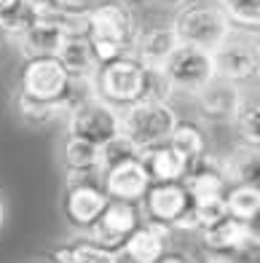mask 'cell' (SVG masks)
Segmentation results:
<instances>
[{
  "instance_id": "6da1fadb",
  "label": "cell",
  "mask_w": 260,
  "mask_h": 263,
  "mask_svg": "<svg viewBox=\"0 0 260 263\" xmlns=\"http://www.w3.org/2000/svg\"><path fill=\"white\" fill-rule=\"evenodd\" d=\"M137 32L139 25L134 16V8L124 3V0H99V3L89 8L86 38L91 41L94 57H97L99 65L124 54H132Z\"/></svg>"
},
{
  "instance_id": "7a4b0ae2",
  "label": "cell",
  "mask_w": 260,
  "mask_h": 263,
  "mask_svg": "<svg viewBox=\"0 0 260 263\" xmlns=\"http://www.w3.org/2000/svg\"><path fill=\"white\" fill-rule=\"evenodd\" d=\"M169 27L174 30L177 43L196 46V49H204L209 54L217 49V43L231 30L228 19L223 16V11L212 0H185V3H180Z\"/></svg>"
},
{
  "instance_id": "3957f363",
  "label": "cell",
  "mask_w": 260,
  "mask_h": 263,
  "mask_svg": "<svg viewBox=\"0 0 260 263\" xmlns=\"http://www.w3.org/2000/svg\"><path fill=\"white\" fill-rule=\"evenodd\" d=\"M91 83L99 100L124 110L145 97V65L134 54H124L99 65L91 76Z\"/></svg>"
},
{
  "instance_id": "277c9868",
  "label": "cell",
  "mask_w": 260,
  "mask_h": 263,
  "mask_svg": "<svg viewBox=\"0 0 260 263\" xmlns=\"http://www.w3.org/2000/svg\"><path fill=\"white\" fill-rule=\"evenodd\" d=\"M180 116L172 102L158 100H139L121 110V135L129 137L139 151L167 142Z\"/></svg>"
},
{
  "instance_id": "5b68a950",
  "label": "cell",
  "mask_w": 260,
  "mask_h": 263,
  "mask_svg": "<svg viewBox=\"0 0 260 263\" xmlns=\"http://www.w3.org/2000/svg\"><path fill=\"white\" fill-rule=\"evenodd\" d=\"M260 51H257V32L231 27L228 35L212 51V70L223 81L244 86L257 78Z\"/></svg>"
},
{
  "instance_id": "8992f818",
  "label": "cell",
  "mask_w": 260,
  "mask_h": 263,
  "mask_svg": "<svg viewBox=\"0 0 260 263\" xmlns=\"http://www.w3.org/2000/svg\"><path fill=\"white\" fill-rule=\"evenodd\" d=\"M102 175L91 172H67L65 196H62V215L75 231H89L91 223L108 207V194L102 191Z\"/></svg>"
},
{
  "instance_id": "52a82bcc",
  "label": "cell",
  "mask_w": 260,
  "mask_h": 263,
  "mask_svg": "<svg viewBox=\"0 0 260 263\" xmlns=\"http://www.w3.org/2000/svg\"><path fill=\"white\" fill-rule=\"evenodd\" d=\"M67 121V135L102 145L110 137L121 135V110L113 107L110 102L99 100L97 94L89 100H84L81 105H75L73 110L65 116Z\"/></svg>"
},
{
  "instance_id": "ba28073f",
  "label": "cell",
  "mask_w": 260,
  "mask_h": 263,
  "mask_svg": "<svg viewBox=\"0 0 260 263\" xmlns=\"http://www.w3.org/2000/svg\"><path fill=\"white\" fill-rule=\"evenodd\" d=\"M70 86L67 70L59 65L56 57H38V59H25L19 73V89L30 100L41 102H54L59 105ZM62 110V107H59Z\"/></svg>"
},
{
  "instance_id": "9c48e42d",
  "label": "cell",
  "mask_w": 260,
  "mask_h": 263,
  "mask_svg": "<svg viewBox=\"0 0 260 263\" xmlns=\"http://www.w3.org/2000/svg\"><path fill=\"white\" fill-rule=\"evenodd\" d=\"M161 70L169 78L174 94H193L215 76L212 54L204 49H196V46H185V43L174 46V51L164 59Z\"/></svg>"
},
{
  "instance_id": "30bf717a",
  "label": "cell",
  "mask_w": 260,
  "mask_h": 263,
  "mask_svg": "<svg viewBox=\"0 0 260 263\" xmlns=\"http://www.w3.org/2000/svg\"><path fill=\"white\" fill-rule=\"evenodd\" d=\"M143 223V212L139 204H129V201H108V207L102 210V215L91 223V229L86 231V236L91 242H97L99 247L108 250H121V245L126 242V236L132 234L137 226Z\"/></svg>"
},
{
  "instance_id": "8fae6325",
  "label": "cell",
  "mask_w": 260,
  "mask_h": 263,
  "mask_svg": "<svg viewBox=\"0 0 260 263\" xmlns=\"http://www.w3.org/2000/svg\"><path fill=\"white\" fill-rule=\"evenodd\" d=\"M202 234V245L207 253H226V255H250L257 253V229L255 223H242L236 218H220L217 223H212L209 229L198 231Z\"/></svg>"
},
{
  "instance_id": "7c38bea8",
  "label": "cell",
  "mask_w": 260,
  "mask_h": 263,
  "mask_svg": "<svg viewBox=\"0 0 260 263\" xmlns=\"http://www.w3.org/2000/svg\"><path fill=\"white\" fill-rule=\"evenodd\" d=\"M172 229L156 220H143L126 236V242L118 250L121 263H156L172 245Z\"/></svg>"
},
{
  "instance_id": "4fadbf2b",
  "label": "cell",
  "mask_w": 260,
  "mask_h": 263,
  "mask_svg": "<svg viewBox=\"0 0 260 263\" xmlns=\"http://www.w3.org/2000/svg\"><path fill=\"white\" fill-rule=\"evenodd\" d=\"M188 207H191V196L183 183H150L143 201H139L143 220H156L169 229Z\"/></svg>"
},
{
  "instance_id": "5bb4252c",
  "label": "cell",
  "mask_w": 260,
  "mask_h": 263,
  "mask_svg": "<svg viewBox=\"0 0 260 263\" xmlns=\"http://www.w3.org/2000/svg\"><path fill=\"white\" fill-rule=\"evenodd\" d=\"M244 89L236 86L231 81H223L217 76H212L198 91H193L196 110L198 116L209 124H231V116L239 105Z\"/></svg>"
},
{
  "instance_id": "9a60e30c",
  "label": "cell",
  "mask_w": 260,
  "mask_h": 263,
  "mask_svg": "<svg viewBox=\"0 0 260 263\" xmlns=\"http://www.w3.org/2000/svg\"><path fill=\"white\" fill-rule=\"evenodd\" d=\"M188 191L191 201H204V199H223L226 191L231 188L226 170H223V159L220 156H202L198 161L188 164L185 177L180 180Z\"/></svg>"
},
{
  "instance_id": "2e32d148",
  "label": "cell",
  "mask_w": 260,
  "mask_h": 263,
  "mask_svg": "<svg viewBox=\"0 0 260 263\" xmlns=\"http://www.w3.org/2000/svg\"><path fill=\"white\" fill-rule=\"evenodd\" d=\"M102 191L113 201H129V204H139L145 196V191L150 188V177L145 172V166L139 164V159L124 161L118 166L102 172Z\"/></svg>"
},
{
  "instance_id": "e0dca14e",
  "label": "cell",
  "mask_w": 260,
  "mask_h": 263,
  "mask_svg": "<svg viewBox=\"0 0 260 263\" xmlns=\"http://www.w3.org/2000/svg\"><path fill=\"white\" fill-rule=\"evenodd\" d=\"M139 164L145 166L150 183H180L185 177V170H188V161L169 142H161V145L139 151Z\"/></svg>"
},
{
  "instance_id": "ac0fdd59",
  "label": "cell",
  "mask_w": 260,
  "mask_h": 263,
  "mask_svg": "<svg viewBox=\"0 0 260 263\" xmlns=\"http://www.w3.org/2000/svg\"><path fill=\"white\" fill-rule=\"evenodd\" d=\"M174 46H177V38L169 25H153L137 32L132 54L148 67H161L164 59L174 51Z\"/></svg>"
},
{
  "instance_id": "d6986e66",
  "label": "cell",
  "mask_w": 260,
  "mask_h": 263,
  "mask_svg": "<svg viewBox=\"0 0 260 263\" xmlns=\"http://www.w3.org/2000/svg\"><path fill=\"white\" fill-rule=\"evenodd\" d=\"M56 59H59V65L67 70V76H73V78H91L94 70L99 67L86 32L65 35V41L56 51Z\"/></svg>"
},
{
  "instance_id": "ffe728a7",
  "label": "cell",
  "mask_w": 260,
  "mask_h": 263,
  "mask_svg": "<svg viewBox=\"0 0 260 263\" xmlns=\"http://www.w3.org/2000/svg\"><path fill=\"white\" fill-rule=\"evenodd\" d=\"M62 41H65V32L59 27L32 19V25L22 32L14 43H16L19 54L25 59H38V57H56Z\"/></svg>"
},
{
  "instance_id": "44dd1931",
  "label": "cell",
  "mask_w": 260,
  "mask_h": 263,
  "mask_svg": "<svg viewBox=\"0 0 260 263\" xmlns=\"http://www.w3.org/2000/svg\"><path fill=\"white\" fill-rule=\"evenodd\" d=\"M49 260L51 263H118V253L99 247L89 236H84V239H75V242H65L54 247L49 253Z\"/></svg>"
},
{
  "instance_id": "7402d4cb",
  "label": "cell",
  "mask_w": 260,
  "mask_h": 263,
  "mask_svg": "<svg viewBox=\"0 0 260 263\" xmlns=\"http://www.w3.org/2000/svg\"><path fill=\"white\" fill-rule=\"evenodd\" d=\"M220 159L231 185H257V172H260L257 148L239 142L228 156H220Z\"/></svg>"
},
{
  "instance_id": "603a6c76",
  "label": "cell",
  "mask_w": 260,
  "mask_h": 263,
  "mask_svg": "<svg viewBox=\"0 0 260 263\" xmlns=\"http://www.w3.org/2000/svg\"><path fill=\"white\" fill-rule=\"evenodd\" d=\"M169 145L180 153V156L188 161V164H193L198 161L202 156H207L209 153V145H207V135H204V129L198 126L196 121H177L174 129H172V135H169Z\"/></svg>"
},
{
  "instance_id": "cb8c5ba5",
  "label": "cell",
  "mask_w": 260,
  "mask_h": 263,
  "mask_svg": "<svg viewBox=\"0 0 260 263\" xmlns=\"http://www.w3.org/2000/svg\"><path fill=\"white\" fill-rule=\"evenodd\" d=\"M231 126L236 132V137L244 145H252L257 148L260 145V105H257V94H242L239 105L231 116Z\"/></svg>"
},
{
  "instance_id": "d4e9b609",
  "label": "cell",
  "mask_w": 260,
  "mask_h": 263,
  "mask_svg": "<svg viewBox=\"0 0 260 263\" xmlns=\"http://www.w3.org/2000/svg\"><path fill=\"white\" fill-rule=\"evenodd\" d=\"M62 159H65V170L67 172H91L99 175V145L78 137H65L62 145Z\"/></svg>"
},
{
  "instance_id": "484cf974",
  "label": "cell",
  "mask_w": 260,
  "mask_h": 263,
  "mask_svg": "<svg viewBox=\"0 0 260 263\" xmlns=\"http://www.w3.org/2000/svg\"><path fill=\"white\" fill-rule=\"evenodd\" d=\"M260 212V188L257 185H231L226 191V215L242 223H255Z\"/></svg>"
},
{
  "instance_id": "4316f807",
  "label": "cell",
  "mask_w": 260,
  "mask_h": 263,
  "mask_svg": "<svg viewBox=\"0 0 260 263\" xmlns=\"http://www.w3.org/2000/svg\"><path fill=\"white\" fill-rule=\"evenodd\" d=\"M14 107H16V116H19L27 126H49V124H54V121H59V118H62L59 105H54V102H41V100H30V97H25L22 91H16Z\"/></svg>"
},
{
  "instance_id": "83f0119b",
  "label": "cell",
  "mask_w": 260,
  "mask_h": 263,
  "mask_svg": "<svg viewBox=\"0 0 260 263\" xmlns=\"http://www.w3.org/2000/svg\"><path fill=\"white\" fill-rule=\"evenodd\" d=\"M215 6L223 11L228 25L236 30L257 32L260 25V0H215Z\"/></svg>"
},
{
  "instance_id": "f1b7e54d",
  "label": "cell",
  "mask_w": 260,
  "mask_h": 263,
  "mask_svg": "<svg viewBox=\"0 0 260 263\" xmlns=\"http://www.w3.org/2000/svg\"><path fill=\"white\" fill-rule=\"evenodd\" d=\"M132 159H139V148L129 137L115 135L99 145V175L105 170H110V166H118V164L132 161Z\"/></svg>"
},
{
  "instance_id": "f546056e",
  "label": "cell",
  "mask_w": 260,
  "mask_h": 263,
  "mask_svg": "<svg viewBox=\"0 0 260 263\" xmlns=\"http://www.w3.org/2000/svg\"><path fill=\"white\" fill-rule=\"evenodd\" d=\"M174 89L169 78L164 76L161 67H148L145 65V97L143 100H158V102H172Z\"/></svg>"
},
{
  "instance_id": "4dcf8cb0",
  "label": "cell",
  "mask_w": 260,
  "mask_h": 263,
  "mask_svg": "<svg viewBox=\"0 0 260 263\" xmlns=\"http://www.w3.org/2000/svg\"><path fill=\"white\" fill-rule=\"evenodd\" d=\"M156 263H196V260L188 253H180V250H167V253H164Z\"/></svg>"
},
{
  "instance_id": "1f68e13d",
  "label": "cell",
  "mask_w": 260,
  "mask_h": 263,
  "mask_svg": "<svg viewBox=\"0 0 260 263\" xmlns=\"http://www.w3.org/2000/svg\"><path fill=\"white\" fill-rule=\"evenodd\" d=\"M22 6H25V0H0V16H3V19L14 16Z\"/></svg>"
},
{
  "instance_id": "d6a6232c",
  "label": "cell",
  "mask_w": 260,
  "mask_h": 263,
  "mask_svg": "<svg viewBox=\"0 0 260 263\" xmlns=\"http://www.w3.org/2000/svg\"><path fill=\"white\" fill-rule=\"evenodd\" d=\"M8 43H14V41H11V30H8V22L0 16V54L8 49Z\"/></svg>"
},
{
  "instance_id": "836d02e7",
  "label": "cell",
  "mask_w": 260,
  "mask_h": 263,
  "mask_svg": "<svg viewBox=\"0 0 260 263\" xmlns=\"http://www.w3.org/2000/svg\"><path fill=\"white\" fill-rule=\"evenodd\" d=\"M204 263H236L233 255H226V253H207L204 255Z\"/></svg>"
},
{
  "instance_id": "e575fe53",
  "label": "cell",
  "mask_w": 260,
  "mask_h": 263,
  "mask_svg": "<svg viewBox=\"0 0 260 263\" xmlns=\"http://www.w3.org/2000/svg\"><path fill=\"white\" fill-rule=\"evenodd\" d=\"M27 6H51V3H70V0H25Z\"/></svg>"
},
{
  "instance_id": "d590c367",
  "label": "cell",
  "mask_w": 260,
  "mask_h": 263,
  "mask_svg": "<svg viewBox=\"0 0 260 263\" xmlns=\"http://www.w3.org/2000/svg\"><path fill=\"white\" fill-rule=\"evenodd\" d=\"M6 218H8V210H6V199L0 196V231H3V226H6Z\"/></svg>"
},
{
  "instance_id": "8d00e7d4",
  "label": "cell",
  "mask_w": 260,
  "mask_h": 263,
  "mask_svg": "<svg viewBox=\"0 0 260 263\" xmlns=\"http://www.w3.org/2000/svg\"><path fill=\"white\" fill-rule=\"evenodd\" d=\"M158 3H172V6H180V3H185V0H158Z\"/></svg>"
},
{
  "instance_id": "74e56055",
  "label": "cell",
  "mask_w": 260,
  "mask_h": 263,
  "mask_svg": "<svg viewBox=\"0 0 260 263\" xmlns=\"http://www.w3.org/2000/svg\"><path fill=\"white\" fill-rule=\"evenodd\" d=\"M124 3H129V6H132V3H137V0H124Z\"/></svg>"
},
{
  "instance_id": "f35d334b",
  "label": "cell",
  "mask_w": 260,
  "mask_h": 263,
  "mask_svg": "<svg viewBox=\"0 0 260 263\" xmlns=\"http://www.w3.org/2000/svg\"><path fill=\"white\" fill-rule=\"evenodd\" d=\"M38 263H51V260H38Z\"/></svg>"
},
{
  "instance_id": "ab89813d",
  "label": "cell",
  "mask_w": 260,
  "mask_h": 263,
  "mask_svg": "<svg viewBox=\"0 0 260 263\" xmlns=\"http://www.w3.org/2000/svg\"><path fill=\"white\" fill-rule=\"evenodd\" d=\"M118 263H121V260H118Z\"/></svg>"
}]
</instances>
